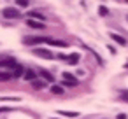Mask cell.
<instances>
[{
    "label": "cell",
    "mask_w": 128,
    "mask_h": 119,
    "mask_svg": "<svg viewBox=\"0 0 128 119\" xmlns=\"http://www.w3.org/2000/svg\"><path fill=\"white\" fill-rule=\"evenodd\" d=\"M119 96H121V100H123V102H128V91H121V93H119Z\"/></svg>",
    "instance_id": "e0dca14e"
},
{
    "label": "cell",
    "mask_w": 128,
    "mask_h": 119,
    "mask_svg": "<svg viewBox=\"0 0 128 119\" xmlns=\"http://www.w3.org/2000/svg\"><path fill=\"white\" fill-rule=\"evenodd\" d=\"M2 14H4V18H7V19H16V18H20V12H18L14 7H6Z\"/></svg>",
    "instance_id": "7a4b0ae2"
},
{
    "label": "cell",
    "mask_w": 128,
    "mask_h": 119,
    "mask_svg": "<svg viewBox=\"0 0 128 119\" xmlns=\"http://www.w3.org/2000/svg\"><path fill=\"white\" fill-rule=\"evenodd\" d=\"M35 75H37V72H35V70H32V68H26L23 77H25V81H32V82H34V81H35Z\"/></svg>",
    "instance_id": "8992f818"
},
{
    "label": "cell",
    "mask_w": 128,
    "mask_h": 119,
    "mask_svg": "<svg viewBox=\"0 0 128 119\" xmlns=\"http://www.w3.org/2000/svg\"><path fill=\"white\" fill-rule=\"evenodd\" d=\"M126 19H128V16H126Z\"/></svg>",
    "instance_id": "44dd1931"
},
{
    "label": "cell",
    "mask_w": 128,
    "mask_h": 119,
    "mask_svg": "<svg viewBox=\"0 0 128 119\" xmlns=\"http://www.w3.org/2000/svg\"><path fill=\"white\" fill-rule=\"evenodd\" d=\"M16 60L7 56V58H0V67H6V68H11V67H16Z\"/></svg>",
    "instance_id": "277c9868"
},
{
    "label": "cell",
    "mask_w": 128,
    "mask_h": 119,
    "mask_svg": "<svg viewBox=\"0 0 128 119\" xmlns=\"http://www.w3.org/2000/svg\"><path fill=\"white\" fill-rule=\"evenodd\" d=\"M39 75H40L42 79H46V81H49V82H53V74H49L48 70H44V68H40V70H39Z\"/></svg>",
    "instance_id": "30bf717a"
},
{
    "label": "cell",
    "mask_w": 128,
    "mask_h": 119,
    "mask_svg": "<svg viewBox=\"0 0 128 119\" xmlns=\"http://www.w3.org/2000/svg\"><path fill=\"white\" fill-rule=\"evenodd\" d=\"M18 5L20 7H28V0H18Z\"/></svg>",
    "instance_id": "d6986e66"
},
{
    "label": "cell",
    "mask_w": 128,
    "mask_h": 119,
    "mask_svg": "<svg viewBox=\"0 0 128 119\" xmlns=\"http://www.w3.org/2000/svg\"><path fill=\"white\" fill-rule=\"evenodd\" d=\"M63 86H77V79L72 74H63Z\"/></svg>",
    "instance_id": "3957f363"
},
{
    "label": "cell",
    "mask_w": 128,
    "mask_h": 119,
    "mask_svg": "<svg viewBox=\"0 0 128 119\" xmlns=\"http://www.w3.org/2000/svg\"><path fill=\"white\" fill-rule=\"evenodd\" d=\"M51 91H53V93H56V95H62V93H63V89H62L60 86H53V88H51Z\"/></svg>",
    "instance_id": "2e32d148"
},
{
    "label": "cell",
    "mask_w": 128,
    "mask_h": 119,
    "mask_svg": "<svg viewBox=\"0 0 128 119\" xmlns=\"http://www.w3.org/2000/svg\"><path fill=\"white\" fill-rule=\"evenodd\" d=\"M12 77V74H9V72H0V81H9Z\"/></svg>",
    "instance_id": "4fadbf2b"
},
{
    "label": "cell",
    "mask_w": 128,
    "mask_h": 119,
    "mask_svg": "<svg viewBox=\"0 0 128 119\" xmlns=\"http://www.w3.org/2000/svg\"><path fill=\"white\" fill-rule=\"evenodd\" d=\"M26 23H28V26H30V28H35V30H42V28H44V23L35 21V19H28Z\"/></svg>",
    "instance_id": "52a82bcc"
},
{
    "label": "cell",
    "mask_w": 128,
    "mask_h": 119,
    "mask_svg": "<svg viewBox=\"0 0 128 119\" xmlns=\"http://www.w3.org/2000/svg\"><path fill=\"white\" fill-rule=\"evenodd\" d=\"M32 86H34L35 89H42V88H44L46 84H44L42 81H34V82H32Z\"/></svg>",
    "instance_id": "5bb4252c"
},
{
    "label": "cell",
    "mask_w": 128,
    "mask_h": 119,
    "mask_svg": "<svg viewBox=\"0 0 128 119\" xmlns=\"http://www.w3.org/2000/svg\"><path fill=\"white\" fill-rule=\"evenodd\" d=\"M20 75H25V68L20 67V65H16L14 67V72H12V77H20Z\"/></svg>",
    "instance_id": "7c38bea8"
},
{
    "label": "cell",
    "mask_w": 128,
    "mask_h": 119,
    "mask_svg": "<svg viewBox=\"0 0 128 119\" xmlns=\"http://www.w3.org/2000/svg\"><path fill=\"white\" fill-rule=\"evenodd\" d=\"M62 116H68V117H77V112H67V110H60Z\"/></svg>",
    "instance_id": "9a60e30c"
},
{
    "label": "cell",
    "mask_w": 128,
    "mask_h": 119,
    "mask_svg": "<svg viewBox=\"0 0 128 119\" xmlns=\"http://www.w3.org/2000/svg\"><path fill=\"white\" fill-rule=\"evenodd\" d=\"M49 44V46H56V47H67L68 44L67 42H62V40H53V39H48V37H25V44L26 46H35V44Z\"/></svg>",
    "instance_id": "6da1fadb"
},
{
    "label": "cell",
    "mask_w": 128,
    "mask_h": 119,
    "mask_svg": "<svg viewBox=\"0 0 128 119\" xmlns=\"http://www.w3.org/2000/svg\"><path fill=\"white\" fill-rule=\"evenodd\" d=\"M98 11H100V14H102V16H107V14H109L107 7H104V5H100V9H98Z\"/></svg>",
    "instance_id": "ac0fdd59"
},
{
    "label": "cell",
    "mask_w": 128,
    "mask_h": 119,
    "mask_svg": "<svg viewBox=\"0 0 128 119\" xmlns=\"http://www.w3.org/2000/svg\"><path fill=\"white\" fill-rule=\"evenodd\" d=\"M65 61H67V65H77V61H79V54L74 53V54H70Z\"/></svg>",
    "instance_id": "9c48e42d"
},
{
    "label": "cell",
    "mask_w": 128,
    "mask_h": 119,
    "mask_svg": "<svg viewBox=\"0 0 128 119\" xmlns=\"http://www.w3.org/2000/svg\"><path fill=\"white\" fill-rule=\"evenodd\" d=\"M35 54H37V56H40V58H46V60H51V58H53V53H51V51H48V49H42V47L35 49Z\"/></svg>",
    "instance_id": "5b68a950"
},
{
    "label": "cell",
    "mask_w": 128,
    "mask_h": 119,
    "mask_svg": "<svg viewBox=\"0 0 128 119\" xmlns=\"http://www.w3.org/2000/svg\"><path fill=\"white\" fill-rule=\"evenodd\" d=\"M110 39H112L114 42H118L119 46H126V39L121 37V35H118V33H110Z\"/></svg>",
    "instance_id": "ba28073f"
},
{
    "label": "cell",
    "mask_w": 128,
    "mask_h": 119,
    "mask_svg": "<svg viewBox=\"0 0 128 119\" xmlns=\"http://www.w3.org/2000/svg\"><path fill=\"white\" fill-rule=\"evenodd\" d=\"M28 16H30V19H35V21L40 19V21H44V14H40V12H37V11H32Z\"/></svg>",
    "instance_id": "8fae6325"
},
{
    "label": "cell",
    "mask_w": 128,
    "mask_h": 119,
    "mask_svg": "<svg viewBox=\"0 0 128 119\" xmlns=\"http://www.w3.org/2000/svg\"><path fill=\"white\" fill-rule=\"evenodd\" d=\"M118 119H126V114H119V116H118Z\"/></svg>",
    "instance_id": "ffe728a7"
}]
</instances>
